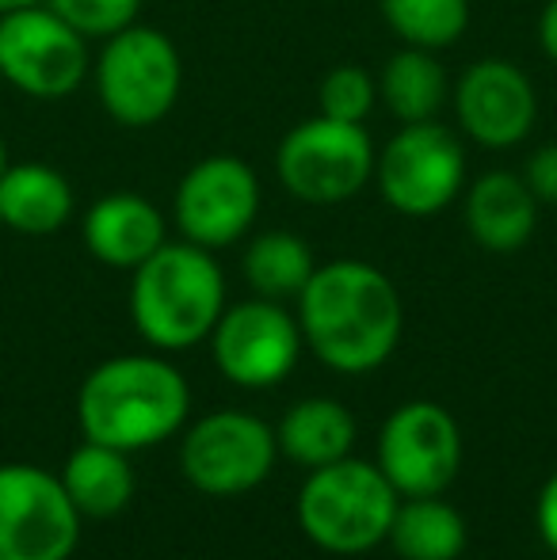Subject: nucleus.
Segmentation results:
<instances>
[{
    "label": "nucleus",
    "instance_id": "10",
    "mask_svg": "<svg viewBox=\"0 0 557 560\" xmlns=\"http://www.w3.org/2000/svg\"><path fill=\"white\" fill-rule=\"evenodd\" d=\"M260 214V176L253 164L233 153H214L195 161L179 176L172 195V222L179 236L199 248H230Z\"/></svg>",
    "mask_w": 557,
    "mask_h": 560
},
{
    "label": "nucleus",
    "instance_id": "8",
    "mask_svg": "<svg viewBox=\"0 0 557 560\" xmlns=\"http://www.w3.org/2000/svg\"><path fill=\"white\" fill-rule=\"evenodd\" d=\"M89 38L50 4L0 12V77L31 100H66L92 77Z\"/></svg>",
    "mask_w": 557,
    "mask_h": 560
},
{
    "label": "nucleus",
    "instance_id": "27",
    "mask_svg": "<svg viewBox=\"0 0 557 560\" xmlns=\"http://www.w3.org/2000/svg\"><path fill=\"white\" fill-rule=\"evenodd\" d=\"M535 523H538V538H543L546 549L557 557V472L543 485V492H538Z\"/></svg>",
    "mask_w": 557,
    "mask_h": 560
},
{
    "label": "nucleus",
    "instance_id": "12",
    "mask_svg": "<svg viewBox=\"0 0 557 560\" xmlns=\"http://www.w3.org/2000/svg\"><path fill=\"white\" fill-rule=\"evenodd\" d=\"M302 328L298 317L282 310L271 298H248V302L225 305L210 332V354L225 382L241 389H271L287 382L302 354Z\"/></svg>",
    "mask_w": 557,
    "mask_h": 560
},
{
    "label": "nucleus",
    "instance_id": "23",
    "mask_svg": "<svg viewBox=\"0 0 557 560\" xmlns=\"http://www.w3.org/2000/svg\"><path fill=\"white\" fill-rule=\"evenodd\" d=\"M382 20L402 46L446 50L469 27V0H382Z\"/></svg>",
    "mask_w": 557,
    "mask_h": 560
},
{
    "label": "nucleus",
    "instance_id": "1",
    "mask_svg": "<svg viewBox=\"0 0 557 560\" xmlns=\"http://www.w3.org/2000/svg\"><path fill=\"white\" fill-rule=\"evenodd\" d=\"M298 328L336 374H371L402 343L405 305L394 279L367 259H333L298 294Z\"/></svg>",
    "mask_w": 557,
    "mask_h": 560
},
{
    "label": "nucleus",
    "instance_id": "26",
    "mask_svg": "<svg viewBox=\"0 0 557 560\" xmlns=\"http://www.w3.org/2000/svg\"><path fill=\"white\" fill-rule=\"evenodd\" d=\"M523 179H527L531 195L538 199V207H557V141L550 145H538L535 153L527 156V168H523Z\"/></svg>",
    "mask_w": 557,
    "mask_h": 560
},
{
    "label": "nucleus",
    "instance_id": "7",
    "mask_svg": "<svg viewBox=\"0 0 557 560\" xmlns=\"http://www.w3.org/2000/svg\"><path fill=\"white\" fill-rule=\"evenodd\" d=\"M374 184L402 218H436L466 191L462 133L436 122H405L374 161Z\"/></svg>",
    "mask_w": 557,
    "mask_h": 560
},
{
    "label": "nucleus",
    "instance_id": "17",
    "mask_svg": "<svg viewBox=\"0 0 557 560\" xmlns=\"http://www.w3.org/2000/svg\"><path fill=\"white\" fill-rule=\"evenodd\" d=\"M73 184L54 164L23 161L0 172V225L20 236H50L73 218Z\"/></svg>",
    "mask_w": 557,
    "mask_h": 560
},
{
    "label": "nucleus",
    "instance_id": "3",
    "mask_svg": "<svg viewBox=\"0 0 557 560\" xmlns=\"http://www.w3.org/2000/svg\"><path fill=\"white\" fill-rule=\"evenodd\" d=\"M130 279V317L156 351H187L214 332L225 313V275L214 252L192 241H164Z\"/></svg>",
    "mask_w": 557,
    "mask_h": 560
},
{
    "label": "nucleus",
    "instance_id": "25",
    "mask_svg": "<svg viewBox=\"0 0 557 560\" xmlns=\"http://www.w3.org/2000/svg\"><path fill=\"white\" fill-rule=\"evenodd\" d=\"M43 4H50L89 43H104V38L135 27L141 15V0H43Z\"/></svg>",
    "mask_w": 557,
    "mask_h": 560
},
{
    "label": "nucleus",
    "instance_id": "11",
    "mask_svg": "<svg viewBox=\"0 0 557 560\" xmlns=\"http://www.w3.org/2000/svg\"><path fill=\"white\" fill-rule=\"evenodd\" d=\"M279 454V439L256 416L241 408L210 412L195 420L179 446V469L207 495H241L268 480Z\"/></svg>",
    "mask_w": 557,
    "mask_h": 560
},
{
    "label": "nucleus",
    "instance_id": "4",
    "mask_svg": "<svg viewBox=\"0 0 557 560\" xmlns=\"http://www.w3.org/2000/svg\"><path fill=\"white\" fill-rule=\"evenodd\" d=\"M402 495L386 472L359 457H340L333 465L310 469L298 492V526L317 549L336 557L371 553L390 538Z\"/></svg>",
    "mask_w": 557,
    "mask_h": 560
},
{
    "label": "nucleus",
    "instance_id": "29",
    "mask_svg": "<svg viewBox=\"0 0 557 560\" xmlns=\"http://www.w3.org/2000/svg\"><path fill=\"white\" fill-rule=\"evenodd\" d=\"M27 4H43V0H0V12H12V8H27Z\"/></svg>",
    "mask_w": 557,
    "mask_h": 560
},
{
    "label": "nucleus",
    "instance_id": "16",
    "mask_svg": "<svg viewBox=\"0 0 557 560\" xmlns=\"http://www.w3.org/2000/svg\"><path fill=\"white\" fill-rule=\"evenodd\" d=\"M462 222L474 236L477 248L492 256H512L527 248L538 229V199L531 195L527 179L520 172L492 168L481 172L462 195Z\"/></svg>",
    "mask_w": 557,
    "mask_h": 560
},
{
    "label": "nucleus",
    "instance_id": "9",
    "mask_svg": "<svg viewBox=\"0 0 557 560\" xmlns=\"http://www.w3.org/2000/svg\"><path fill=\"white\" fill-rule=\"evenodd\" d=\"M81 541V511L66 485L38 465H0V560H69Z\"/></svg>",
    "mask_w": 557,
    "mask_h": 560
},
{
    "label": "nucleus",
    "instance_id": "19",
    "mask_svg": "<svg viewBox=\"0 0 557 560\" xmlns=\"http://www.w3.org/2000/svg\"><path fill=\"white\" fill-rule=\"evenodd\" d=\"M276 439L290 462L305 465V469H321V465L351 457V446H356V420H351V412L340 400L310 397L287 408V416L279 420Z\"/></svg>",
    "mask_w": 557,
    "mask_h": 560
},
{
    "label": "nucleus",
    "instance_id": "5",
    "mask_svg": "<svg viewBox=\"0 0 557 560\" xmlns=\"http://www.w3.org/2000/svg\"><path fill=\"white\" fill-rule=\"evenodd\" d=\"M92 81L112 122L127 130H149L176 107L184 92V61L164 31L135 23L100 43Z\"/></svg>",
    "mask_w": 557,
    "mask_h": 560
},
{
    "label": "nucleus",
    "instance_id": "22",
    "mask_svg": "<svg viewBox=\"0 0 557 560\" xmlns=\"http://www.w3.org/2000/svg\"><path fill=\"white\" fill-rule=\"evenodd\" d=\"M241 271H245L248 287L256 290V298L282 302V298L302 294L310 275L317 271V259H313L310 244L298 233L271 229V233H260L248 241L245 256H241Z\"/></svg>",
    "mask_w": 557,
    "mask_h": 560
},
{
    "label": "nucleus",
    "instance_id": "28",
    "mask_svg": "<svg viewBox=\"0 0 557 560\" xmlns=\"http://www.w3.org/2000/svg\"><path fill=\"white\" fill-rule=\"evenodd\" d=\"M538 46L557 66V0H546L543 15H538Z\"/></svg>",
    "mask_w": 557,
    "mask_h": 560
},
{
    "label": "nucleus",
    "instance_id": "18",
    "mask_svg": "<svg viewBox=\"0 0 557 560\" xmlns=\"http://www.w3.org/2000/svg\"><path fill=\"white\" fill-rule=\"evenodd\" d=\"M58 477L81 518H115L135 500V465H130V454L115 446L84 439V446L69 454Z\"/></svg>",
    "mask_w": 557,
    "mask_h": 560
},
{
    "label": "nucleus",
    "instance_id": "13",
    "mask_svg": "<svg viewBox=\"0 0 557 560\" xmlns=\"http://www.w3.org/2000/svg\"><path fill=\"white\" fill-rule=\"evenodd\" d=\"M379 469L402 500L443 495L462 469V431L454 416L431 400L394 408L379 435Z\"/></svg>",
    "mask_w": 557,
    "mask_h": 560
},
{
    "label": "nucleus",
    "instance_id": "6",
    "mask_svg": "<svg viewBox=\"0 0 557 560\" xmlns=\"http://www.w3.org/2000/svg\"><path fill=\"white\" fill-rule=\"evenodd\" d=\"M374 161L379 149L367 126L317 112L279 138L276 176L290 199L310 207H336L363 195V187L374 179Z\"/></svg>",
    "mask_w": 557,
    "mask_h": 560
},
{
    "label": "nucleus",
    "instance_id": "20",
    "mask_svg": "<svg viewBox=\"0 0 557 560\" xmlns=\"http://www.w3.org/2000/svg\"><path fill=\"white\" fill-rule=\"evenodd\" d=\"M379 104L397 122H428L451 104V81L446 69L431 50H417V46H402L390 54L386 66L379 73Z\"/></svg>",
    "mask_w": 557,
    "mask_h": 560
},
{
    "label": "nucleus",
    "instance_id": "21",
    "mask_svg": "<svg viewBox=\"0 0 557 560\" xmlns=\"http://www.w3.org/2000/svg\"><path fill=\"white\" fill-rule=\"evenodd\" d=\"M386 541L402 560H459L466 549V523L439 495H413L397 503Z\"/></svg>",
    "mask_w": 557,
    "mask_h": 560
},
{
    "label": "nucleus",
    "instance_id": "24",
    "mask_svg": "<svg viewBox=\"0 0 557 560\" xmlns=\"http://www.w3.org/2000/svg\"><path fill=\"white\" fill-rule=\"evenodd\" d=\"M374 107H379V77H371L363 66L344 61V66H333L321 77V89H317L321 115L367 126Z\"/></svg>",
    "mask_w": 557,
    "mask_h": 560
},
{
    "label": "nucleus",
    "instance_id": "2",
    "mask_svg": "<svg viewBox=\"0 0 557 560\" xmlns=\"http://www.w3.org/2000/svg\"><path fill=\"white\" fill-rule=\"evenodd\" d=\"M187 377L156 354H119L100 362L77 393V420L84 439L123 454L172 439L187 423Z\"/></svg>",
    "mask_w": 557,
    "mask_h": 560
},
{
    "label": "nucleus",
    "instance_id": "30",
    "mask_svg": "<svg viewBox=\"0 0 557 560\" xmlns=\"http://www.w3.org/2000/svg\"><path fill=\"white\" fill-rule=\"evenodd\" d=\"M8 164H12V161H8V141H4V133H0V172H4Z\"/></svg>",
    "mask_w": 557,
    "mask_h": 560
},
{
    "label": "nucleus",
    "instance_id": "15",
    "mask_svg": "<svg viewBox=\"0 0 557 560\" xmlns=\"http://www.w3.org/2000/svg\"><path fill=\"white\" fill-rule=\"evenodd\" d=\"M81 241L89 256L112 271H135L169 241V222L146 195L112 191L84 210Z\"/></svg>",
    "mask_w": 557,
    "mask_h": 560
},
{
    "label": "nucleus",
    "instance_id": "14",
    "mask_svg": "<svg viewBox=\"0 0 557 560\" xmlns=\"http://www.w3.org/2000/svg\"><path fill=\"white\" fill-rule=\"evenodd\" d=\"M459 133L481 149H515L538 122V92L508 58H477L451 84Z\"/></svg>",
    "mask_w": 557,
    "mask_h": 560
}]
</instances>
